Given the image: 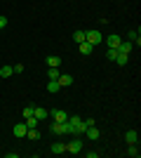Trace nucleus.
I'll return each instance as SVG.
<instances>
[{
  "instance_id": "obj_5",
  "label": "nucleus",
  "mask_w": 141,
  "mask_h": 158,
  "mask_svg": "<svg viewBox=\"0 0 141 158\" xmlns=\"http://www.w3.org/2000/svg\"><path fill=\"white\" fill-rule=\"evenodd\" d=\"M122 43V38L118 35V33H113V35H108L106 38V45H108V50H118V45Z\"/></svg>"
},
{
  "instance_id": "obj_17",
  "label": "nucleus",
  "mask_w": 141,
  "mask_h": 158,
  "mask_svg": "<svg viewBox=\"0 0 141 158\" xmlns=\"http://www.w3.org/2000/svg\"><path fill=\"white\" fill-rule=\"evenodd\" d=\"M59 64H61L59 57H47V66H49V69H59Z\"/></svg>"
},
{
  "instance_id": "obj_14",
  "label": "nucleus",
  "mask_w": 141,
  "mask_h": 158,
  "mask_svg": "<svg viewBox=\"0 0 141 158\" xmlns=\"http://www.w3.org/2000/svg\"><path fill=\"white\" fill-rule=\"evenodd\" d=\"M49 151L52 153H66V144H64V142H57V144H52Z\"/></svg>"
},
{
  "instance_id": "obj_12",
  "label": "nucleus",
  "mask_w": 141,
  "mask_h": 158,
  "mask_svg": "<svg viewBox=\"0 0 141 158\" xmlns=\"http://www.w3.org/2000/svg\"><path fill=\"white\" fill-rule=\"evenodd\" d=\"M78 45H80V54H85V57H87V54H92V52H94V47L89 45L87 40H82V43H78Z\"/></svg>"
},
{
  "instance_id": "obj_27",
  "label": "nucleus",
  "mask_w": 141,
  "mask_h": 158,
  "mask_svg": "<svg viewBox=\"0 0 141 158\" xmlns=\"http://www.w3.org/2000/svg\"><path fill=\"white\" fill-rule=\"evenodd\" d=\"M5 26H7V19H5V17H0V31H2Z\"/></svg>"
},
{
  "instance_id": "obj_25",
  "label": "nucleus",
  "mask_w": 141,
  "mask_h": 158,
  "mask_svg": "<svg viewBox=\"0 0 141 158\" xmlns=\"http://www.w3.org/2000/svg\"><path fill=\"white\" fill-rule=\"evenodd\" d=\"M28 116H33V106H24V118H28Z\"/></svg>"
},
{
  "instance_id": "obj_11",
  "label": "nucleus",
  "mask_w": 141,
  "mask_h": 158,
  "mask_svg": "<svg viewBox=\"0 0 141 158\" xmlns=\"http://www.w3.org/2000/svg\"><path fill=\"white\" fill-rule=\"evenodd\" d=\"M118 52L120 54H129L132 52V43H129V40H122L120 45H118Z\"/></svg>"
},
{
  "instance_id": "obj_1",
  "label": "nucleus",
  "mask_w": 141,
  "mask_h": 158,
  "mask_svg": "<svg viewBox=\"0 0 141 158\" xmlns=\"http://www.w3.org/2000/svg\"><path fill=\"white\" fill-rule=\"evenodd\" d=\"M52 132L54 135H71V123H57V120H52Z\"/></svg>"
},
{
  "instance_id": "obj_21",
  "label": "nucleus",
  "mask_w": 141,
  "mask_h": 158,
  "mask_svg": "<svg viewBox=\"0 0 141 158\" xmlns=\"http://www.w3.org/2000/svg\"><path fill=\"white\" fill-rule=\"evenodd\" d=\"M12 73H14V69H12V66H2V69H0V76H2V78H10Z\"/></svg>"
},
{
  "instance_id": "obj_13",
  "label": "nucleus",
  "mask_w": 141,
  "mask_h": 158,
  "mask_svg": "<svg viewBox=\"0 0 141 158\" xmlns=\"http://www.w3.org/2000/svg\"><path fill=\"white\" fill-rule=\"evenodd\" d=\"M26 137H28V139H33V142H38V139H40V130H38V127H28Z\"/></svg>"
},
{
  "instance_id": "obj_19",
  "label": "nucleus",
  "mask_w": 141,
  "mask_h": 158,
  "mask_svg": "<svg viewBox=\"0 0 141 158\" xmlns=\"http://www.w3.org/2000/svg\"><path fill=\"white\" fill-rule=\"evenodd\" d=\"M115 61H118V66H125L129 61V54H120L118 52V57H115Z\"/></svg>"
},
{
  "instance_id": "obj_6",
  "label": "nucleus",
  "mask_w": 141,
  "mask_h": 158,
  "mask_svg": "<svg viewBox=\"0 0 141 158\" xmlns=\"http://www.w3.org/2000/svg\"><path fill=\"white\" fill-rule=\"evenodd\" d=\"M26 132H28V127H26V123H17V125L12 127V135L14 137H26Z\"/></svg>"
},
{
  "instance_id": "obj_20",
  "label": "nucleus",
  "mask_w": 141,
  "mask_h": 158,
  "mask_svg": "<svg viewBox=\"0 0 141 158\" xmlns=\"http://www.w3.org/2000/svg\"><path fill=\"white\" fill-rule=\"evenodd\" d=\"M47 90H49V92H59V90H61L59 80H49V83H47Z\"/></svg>"
},
{
  "instance_id": "obj_10",
  "label": "nucleus",
  "mask_w": 141,
  "mask_h": 158,
  "mask_svg": "<svg viewBox=\"0 0 141 158\" xmlns=\"http://www.w3.org/2000/svg\"><path fill=\"white\" fill-rule=\"evenodd\" d=\"M85 135H87V139H99L101 132H99V127H96V125H89L87 130H85Z\"/></svg>"
},
{
  "instance_id": "obj_22",
  "label": "nucleus",
  "mask_w": 141,
  "mask_h": 158,
  "mask_svg": "<svg viewBox=\"0 0 141 158\" xmlns=\"http://www.w3.org/2000/svg\"><path fill=\"white\" fill-rule=\"evenodd\" d=\"M59 76H61L59 69H49V71H47V78H49V80H57Z\"/></svg>"
},
{
  "instance_id": "obj_4",
  "label": "nucleus",
  "mask_w": 141,
  "mask_h": 158,
  "mask_svg": "<svg viewBox=\"0 0 141 158\" xmlns=\"http://www.w3.org/2000/svg\"><path fill=\"white\" fill-rule=\"evenodd\" d=\"M49 116H52V120H57V123H66L68 120V113L61 111V109H54V111H49Z\"/></svg>"
},
{
  "instance_id": "obj_18",
  "label": "nucleus",
  "mask_w": 141,
  "mask_h": 158,
  "mask_svg": "<svg viewBox=\"0 0 141 158\" xmlns=\"http://www.w3.org/2000/svg\"><path fill=\"white\" fill-rule=\"evenodd\" d=\"M127 156H132V158H139V144H129V149H127Z\"/></svg>"
},
{
  "instance_id": "obj_8",
  "label": "nucleus",
  "mask_w": 141,
  "mask_h": 158,
  "mask_svg": "<svg viewBox=\"0 0 141 158\" xmlns=\"http://www.w3.org/2000/svg\"><path fill=\"white\" fill-rule=\"evenodd\" d=\"M33 116L38 120H45L47 116H49V111H47V109H42V106H33Z\"/></svg>"
},
{
  "instance_id": "obj_23",
  "label": "nucleus",
  "mask_w": 141,
  "mask_h": 158,
  "mask_svg": "<svg viewBox=\"0 0 141 158\" xmlns=\"http://www.w3.org/2000/svg\"><path fill=\"white\" fill-rule=\"evenodd\" d=\"M73 40H75V43H82V40H85V31H75L73 33Z\"/></svg>"
},
{
  "instance_id": "obj_16",
  "label": "nucleus",
  "mask_w": 141,
  "mask_h": 158,
  "mask_svg": "<svg viewBox=\"0 0 141 158\" xmlns=\"http://www.w3.org/2000/svg\"><path fill=\"white\" fill-rule=\"evenodd\" d=\"M127 38H129V43H132V45H139V43H141L139 31H129V35H127Z\"/></svg>"
},
{
  "instance_id": "obj_9",
  "label": "nucleus",
  "mask_w": 141,
  "mask_h": 158,
  "mask_svg": "<svg viewBox=\"0 0 141 158\" xmlns=\"http://www.w3.org/2000/svg\"><path fill=\"white\" fill-rule=\"evenodd\" d=\"M57 80H59V87H71L73 85V76H64V73H61Z\"/></svg>"
},
{
  "instance_id": "obj_28",
  "label": "nucleus",
  "mask_w": 141,
  "mask_h": 158,
  "mask_svg": "<svg viewBox=\"0 0 141 158\" xmlns=\"http://www.w3.org/2000/svg\"><path fill=\"white\" fill-rule=\"evenodd\" d=\"M0 33H2V31H0Z\"/></svg>"
},
{
  "instance_id": "obj_15",
  "label": "nucleus",
  "mask_w": 141,
  "mask_h": 158,
  "mask_svg": "<svg viewBox=\"0 0 141 158\" xmlns=\"http://www.w3.org/2000/svg\"><path fill=\"white\" fill-rule=\"evenodd\" d=\"M24 123H26V127H38V125H40V120L35 118V116H28V118H24Z\"/></svg>"
},
{
  "instance_id": "obj_3",
  "label": "nucleus",
  "mask_w": 141,
  "mask_h": 158,
  "mask_svg": "<svg viewBox=\"0 0 141 158\" xmlns=\"http://www.w3.org/2000/svg\"><path fill=\"white\" fill-rule=\"evenodd\" d=\"M66 151L68 153H80L82 151V142L80 139H71V142L66 144Z\"/></svg>"
},
{
  "instance_id": "obj_7",
  "label": "nucleus",
  "mask_w": 141,
  "mask_h": 158,
  "mask_svg": "<svg viewBox=\"0 0 141 158\" xmlns=\"http://www.w3.org/2000/svg\"><path fill=\"white\" fill-rule=\"evenodd\" d=\"M125 139H127V144H139V132L136 130H127L125 132Z\"/></svg>"
},
{
  "instance_id": "obj_2",
  "label": "nucleus",
  "mask_w": 141,
  "mask_h": 158,
  "mask_svg": "<svg viewBox=\"0 0 141 158\" xmlns=\"http://www.w3.org/2000/svg\"><path fill=\"white\" fill-rule=\"evenodd\" d=\"M85 40H87V43H89L92 47H96V45L101 43V40H104V35H101L99 31H85Z\"/></svg>"
},
{
  "instance_id": "obj_26",
  "label": "nucleus",
  "mask_w": 141,
  "mask_h": 158,
  "mask_svg": "<svg viewBox=\"0 0 141 158\" xmlns=\"http://www.w3.org/2000/svg\"><path fill=\"white\" fill-rule=\"evenodd\" d=\"M12 69H14V73H21L24 71V64H17V66H12Z\"/></svg>"
},
{
  "instance_id": "obj_24",
  "label": "nucleus",
  "mask_w": 141,
  "mask_h": 158,
  "mask_svg": "<svg viewBox=\"0 0 141 158\" xmlns=\"http://www.w3.org/2000/svg\"><path fill=\"white\" fill-rule=\"evenodd\" d=\"M106 57H108L111 61H115V57H118V50H108V52H106Z\"/></svg>"
}]
</instances>
